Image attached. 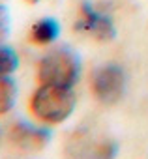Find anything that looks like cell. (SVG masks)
<instances>
[{"mask_svg":"<svg viewBox=\"0 0 148 159\" xmlns=\"http://www.w3.org/2000/svg\"><path fill=\"white\" fill-rule=\"evenodd\" d=\"M32 114L45 124H62L75 111V94L66 86L41 84L30 101Z\"/></svg>","mask_w":148,"mask_h":159,"instance_id":"6da1fadb","label":"cell"},{"mask_svg":"<svg viewBox=\"0 0 148 159\" xmlns=\"http://www.w3.org/2000/svg\"><path fill=\"white\" fill-rule=\"evenodd\" d=\"M79 73H81L79 56L67 47H60L47 52L38 66V79L41 84L71 88L79 81Z\"/></svg>","mask_w":148,"mask_h":159,"instance_id":"7a4b0ae2","label":"cell"},{"mask_svg":"<svg viewBox=\"0 0 148 159\" xmlns=\"http://www.w3.org/2000/svg\"><path fill=\"white\" fill-rule=\"evenodd\" d=\"M67 159H114L118 146L105 135H96L90 129H79L67 142Z\"/></svg>","mask_w":148,"mask_h":159,"instance_id":"3957f363","label":"cell"},{"mask_svg":"<svg viewBox=\"0 0 148 159\" xmlns=\"http://www.w3.org/2000/svg\"><path fill=\"white\" fill-rule=\"evenodd\" d=\"M92 92L105 105H113V103L120 101V98L126 92L124 69L116 64L99 66L92 73Z\"/></svg>","mask_w":148,"mask_h":159,"instance_id":"277c9868","label":"cell"},{"mask_svg":"<svg viewBox=\"0 0 148 159\" xmlns=\"http://www.w3.org/2000/svg\"><path fill=\"white\" fill-rule=\"evenodd\" d=\"M75 28L79 32H85L92 36L98 41H111L116 36V28L113 19L107 13L98 11L90 2H83L79 10V19L75 23Z\"/></svg>","mask_w":148,"mask_h":159,"instance_id":"5b68a950","label":"cell"},{"mask_svg":"<svg viewBox=\"0 0 148 159\" xmlns=\"http://www.w3.org/2000/svg\"><path fill=\"white\" fill-rule=\"evenodd\" d=\"M10 142L13 148L21 152H39L51 142V131L47 127L30 124L26 120H19L10 127Z\"/></svg>","mask_w":148,"mask_h":159,"instance_id":"8992f818","label":"cell"},{"mask_svg":"<svg viewBox=\"0 0 148 159\" xmlns=\"http://www.w3.org/2000/svg\"><path fill=\"white\" fill-rule=\"evenodd\" d=\"M58 36H60V25L53 17H43L36 21L30 28V39L36 45H49L56 41Z\"/></svg>","mask_w":148,"mask_h":159,"instance_id":"52a82bcc","label":"cell"},{"mask_svg":"<svg viewBox=\"0 0 148 159\" xmlns=\"http://www.w3.org/2000/svg\"><path fill=\"white\" fill-rule=\"evenodd\" d=\"M17 103V84L10 75H0V116L8 114Z\"/></svg>","mask_w":148,"mask_h":159,"instance_id":"ba28073f","label":"cell"},{"mask_svg":"<svg viewBox=\"0 0 148 159\" xmlns=\"http://www.w3.org/2000/svg\"><path fill=\"white\" fill-rule=\"evenodd\" d=\"M19 66V56L17 52L4 45V43H0V75H12Z\"/></svg>","mask_w":148,"mask_h":159,"instance_id":"9c48e42d","label":"cell"},{"mask_svg":"<svg viewBox=\"0 0 148 159\" xmlns=\"http://www.w3.org/2000/svg\"><path fill=\"white\" fill-rule=\"evenodd\" d=\"M10 34V11L6 6H0V43Z\"/></svg>","mask_w":148,"mask_h":159,"instance_id":"30bf717a","label":"cell"},{"mask_svg":"<svg viewBox=\"0 0 148 159\" xmlns=\"http://www.w3.org/2000/svg\"><path fill=\"white\" fill-rule=\"evenodd\" d=\"M0 144H2V129H0Z\"/></svg>","mask_w":148,"mask_h":159,"instance_id":"8fae6325","label":"cell"},{"mask_svg":"<svg viewBox=\"0 0 148 159\" xmlns=\"http://www.w3.org/2000/svg\"><path fill=\"white\" fill-rule=\"evenodd\" d=\"M28 2H38V0H28Z\"/></svg>","mask_w":148,"mask_h":159,"instance_id":"7c38bea8","label":"cell"}]
</instances>
